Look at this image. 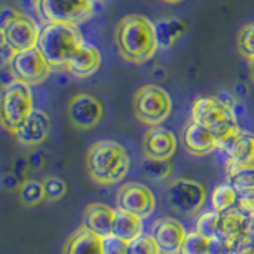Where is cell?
Masks as SVG:
<instances>
[{"mask_svg":"<svg viewBox=\"0 0 254 254\" xmlns=\"http://www.w3.org/2000/svg\"><path fill=\"white\" fill-rule=\"evenodd\" d=\"M115 42L119 56L132 64H145L159 50L154 22L143 14H127L118 22Z\"/></svg>","mask_w":254,"mask_h":254,"instance_id":"1","label":"cell"},{"mask_svg":"<svg viewBox=\"0 0 254 254\" xmlns=\"http://www.w3.org/2000/svg\"><path fill=\"white\" fill-rule=\"evenodd\" d=\"M86 167L94 183L100 186H113L127 177L130 170V156L121 143L99 140L87 149Z\"/></svg>","mask_w":254,"mask_h":254,"instance_id":"2","label":"cell"},{"mask_svg":"<svg viewBox=\"0 0 254 254\" xmlns=\"http://www.w3.org/2000/svg\"><path fill=\"white\" fill-rule=\"evenodd\" d=\"M190 119L206 127L218 138L219 146H224L240 132L237 116L232 107L214 95H200L192 102Z\"/></svg>","mask_w":254,"mask_h":254,"instance_id":"3","label":"cell"},{"mask_svg":"<svg viewBox=\"0 0 254 254\" xmlns=\"http://www.w3.org/2000/svg\"><path fill=\"white\" fill-rule=\"evenodd\" d=\"M81 30L73 24L46 22L42 27L37 48L51 64V67H64L84 45Z\"/></svg>","mask_w":254,"mask_h":254,"instance_id":"4","label":"cell"},{"mask_svg":"<svg viewBox=\"0 0 254 254\" xmlns=\"http://www.w3.org/2000/svg\"><path fill=\"white\" fill-rule=\"evenodd\" d=\"M34 111V95L30 86L11 79L0 89V126L11 135L26 123Z\"/></svg>","mask_w":254,"mask_h":254,"instance_id":"5","label":"cell"},{"mask_svg":"<svg viewBox=\"0 0 254 254\" xmlns=\"http://www.w3.org/2000/svg\"><path fill=\"white\" fill-rule=\"evenodd\" d=\"M172 113V97L164 87L145 84L133 95V115L149 127L161 126Z\"/></svg>","mask_w":254,"mask_h":254,"instance_id":"6","label":"cell"},{"mask_svg":"<svg viewBox=\"0 0 254 254\" xmlns=\"http://www.w3.org/2000/svg\"><path fill=\"white\" fill-rule=\"evenodd\" d=\"M0 27L3 29L6 42L14 53L37 48L42 27L27 13L2 8V11H0Z\"/></svg>","mask_w":254,"mask_h":254,"instance_id":"7","label":"cell"},{"mask_svg":"<svg viewBox=\"0 0 254 254\" xmlns=\"http://www.w3.org/2000/svg\"><path fill=\"white\" fill-rule=\"evenodd\" d=\"M97 0H40L38 14L46 22H64L79 26L95 13Z\"/></svg>","mask_w":254,"mask_h":254,"instance_id":"8","label":"cell"},{"mask_svg":"<svg viewBox=\"0 0 254 254\" xmlns=\"http://www.w3.org/2000/svg\"><path fill=\"white\" fill-rule=\"evenodd\" d=\"M165 198L173 211L190 216V214H197L203 208L206 190L198 181L189 178H177L167 186Z\"/></svg>","mask_w":254,"mask_h":254,"instance_id":"9","label":"cell"},{"mask_svg":"<svg viewBox=\"0 0 254 254\" xmlns=\"http://www.w3.org/2000/svg\"><path fill=\"white\" fill-rule=\"evenodd\" d=\"M10 71L14 79L29 86L42 84L51 73V64L46 61L38 48L14 53L10 61Z\"/></svg>","mask_w":254,"mask_h":254,"instance_id":"10","label":"cell"},{"mask_svg":"<svg viewBox=\"0 0 254 254\" xmlns=\"http://www.w3.org/2000/svg\"><path fill=\"white\" fill-rule=\"evenodd\" d=\"M118 210L129 211L141 219L149 218L156 210V197L148 186L138 181H129L118 189L116 194Z\"/></svg>","mask_w":254,"mask_h":254,"instance_id":"11","label":"cell"},{"mask_svg":"<svg viewBox=\"0 0 254 254\" xmlns=\"http://www.w3.org/2000/svg\"><path fill=\"white\" fill-rule=\"evenodd\" d=\"M67 116L71 126L78 130H91L103 118L102 102L91 94L79 92L68 100Z\"/></svg>","mask_w":254,"mask_h":254,"instance_id":"12","label":"cell"},{"mask_svg":"<svg viewBox=\"0 0 254 254\" xmlns=\"http://www.w3.org/2000/svg\"><path fill=\"white\" fill-rule=\"evenodd\" d=\"M151 235L154 237L161 254H180L181 245L188 232L178 219L162 216L153 222Z\"/></svg>","mask_w":254,"mask_h":254,"instance_id":"13","label":"cell"},{"mask_svg":"<svg viewBox=\"0 0 254 254\" xmlns=\"http://www.w3.org/2000/svg\"><path fill=\"white\" fill-rule=\"evenodd\" d=\"M178 140L175 133L165 127L156 126L149 129L143 135L141 140V153L143 157L149 159H172L177 153Z\"/></svg>","mask_w":254,"mask_h":254,"instance_id":"14","label":"cell"},{"mask_svg":"<svg viewBox=\"0 0 254 254\" xmlns=\"http://www.w3.org/2000/svg\"><path fill=\"white\" fill-rule=\"evenodd\" d=\"M51 133V118L43 110L34 108L18 130L14 133L16 141L22 146L35 148L46 141Z\"/></svg>","mask_w":254,"mask_h":254,"instance_id":"15","label":"cell"},{"mask_svg":"<svg viewBox=\"0 0 254 254\" xmlns=\"http://www.w3.org/2000/svg\"><path fill=\"white\" fill-rule=\"evenodd\" d=\"M181 143L190 156L203 157L206 154H211L214 149H218L219 141L214 135L203 127L202 124L195 123L194 119L186 123L185 129L181 133Z\"/></svg>","mask_w":254,"mask_h":254,"instance_id":"16","label":"cell"},{"mask_svg":"<svg viewBox=\"0 0 254 254\" xmlns=\"http://www.w3.org/2000/svg\"><path fill=\"white\" fill-rule=\"evenodd\" d=\"M251 227L253 219L245 216L238 208H232L226 213H221L219 238H224L237 248L242 242L251 237Z\"/></svg>","mask_w":254,"mask_h":254,"instance_id":"17","label":"cell"},{"mask_svg":"<svg viewBox=\"0 0 254 254\" xmlns=\"http://www.w3.org/2000/svg\"><path fill=\"white\" fill-rule=\"evenodd\" d=\"M102 64V54L97 46L92 43H84L73 58L68 61L65 70L75 78H89L99 70Z\"/></svg>","mask_w":254,"mask_h":254,"instance_id":"18","label":"cell"},{"mask_svg":"<svg viewBox=\"0 0 254 254\" xmlns=\"http://www.w3.org/2000/svg\"><path fill=\"white\" fill-rule=\"evenodd\" d=\"M115 213L116 210L105 203H89L83 211V227L100 237H107L113 229Z\"/></svg>","mask_w":254,"mask_h":254,"instance_id":"19","label":"cell"},{"mask_svg":"<svg viewBox=\"0 0 254 254\" xmlns=\"http://www.w3.org/2000/svg\"><path fill=\"white\" fill-rule=\"evenodd\" d=\"M226 153L227 165H240L254 162V133L240 130L227 145L221 146Z\"/></svg>","mask_w":254,"mask_h":254,"instance_id":"20","label":"cell"},{"mask_svg":"<svg viewBox=\"0 0 254 254\" xmlns=\"http://www.w3.org/2000/svg\"><path fill=\"white\" fill-rule=\"evenodd\" d=\"M62 254H103L102 237L81 226L67 238Z\"/></svg>","mask_w":254,"mask_h":254,"instance_id":"21","label":"cell"},{"mask_svg":"<svg viewBox=\"0 0 254 254\" xmlns=\"http://www.w3.org/2000/svg\"><path fill=\"white\" fill-rule=\"evenodd\" d=\"M111 234L126 242H132L143 234V219L133 213L116 208Z\"/></svg>","mask_w":254,"mask_h":254,"instance_id":"22","label":"cell"},{"mask_svg":"<svg viewBox=\"0 0 254 254\" xmlns=\"http://www.w3.org/2000/svg\"><path fill=\"white\" fill-rule=\"evenodd\" d=\"M154 27H156L157 45L159 48H164V50L172 48L188 32L186 22L177 18L161 19L154 24Z\"/></svg>","mask_w":254,"mask_h":254,"instance_id":"23","label":"cell"},{"mask_svg":"<svg viewBox=\"0 0 254 254\" xmlns=\"http://www.w3.org/2000/svg\"><path fill=\"white\" fill-rule=\"evenodd\" d=\"M227 183L237 192L254 190V162L227 165Z\"/></svg>","mask_w":254,"mask_h":254,"instance_id":"24","label":"cell"},{"mask_svg":"<svg viewBox=\"0 0 254 254\" xmlns=\"http://www.w3.org/2000/svg\"><path fill=\"white\" fill-rule=\"evenodd\" d=\"M238 198V192L229 185H219L213 189L211 192V208L218 213H226L229 210H232Z\"/></svg>","mask_w":254,"mask_h":254,"instance_id":"25","label":"cell"},{"mask_svg":"<svg viewBox=\"0 0 254 254\" xmlns=\"http://www.w3.org/2000/svg\"><path fill=\"white\" fill-rule=\"evenodd\" d=\"M143 175L151 181H162L169 178L173 172V165L170 159H149L145 157L141 162Z\"/></svg>","mask_w":254,"mask_h":254,"instance_id":"26","label":"cell"},{"mask_svg":"<svg viewBox=\"0 0 254 254\" xmlns=\"http://www.w3.org/2000/svg\"><path fill=\"white\" fill-rule=\"evenodd\" d=\"M180 254H211V238L197 230L188 232L181 245Z\"/></svg>","mask_w":254,"mask_h":254,"instance_id":"27","label":"cell"},{"mask_svg":"<svg viewBox=\"0 0 254 254\" xmlns=\"http://www.w3.org/2000/svg\"><path fill=\"white\" fill-rule=\"evenodd\" d=\"M19 197L21 202L26 206H37L43 200H46L43 181L37 180H26L19 186Z\"/></svg>","mask_w":254,"mask_h":254,"instance_id":"28","label":"cell"},{"mask_svg":"<svg viewBox=\"0 0 254 254\" xmlns=\"http://www.w3.org/2000/svg\"><path fill=\"white\" fill-rule=\"evenodd\" d=\"M219 226H221V213L211 210V211H205L198 216L195 222V230L214 240V238H219Z\"/></svg>","mask_w":254,"mask_h":254,"instance_id":"29","label":"cell"},{"mask_svg":"<svg viewBox=\"0 0 254 254\" xmlns=\"http://www.w3.org/2000/svg\"><path fill=\"white\" fill-rule=\"evenodd\" d=\"M237 48L245 59L254 61V22H250L240 29L237 35Z\"/></svg>","mask_w":254,"mask_h":254,"instance_id":"30","label":"cell"},{"mask_svg":"<svg viewBox=\"0 0 254 254\" xmlns=\"http://www.w3.org/2000/svg\"><path fill=\"white\" fill-rule=\"evenodd\" d=\"M127 254H161V250L153 235L141 234L135 240L129 242V251Z\"/></svg>","mask_w":254,"mask_h":254,"instance_id":"31","label":"cell"},{"mask_svg":"<svg viewBox=\"0 0 254 254\" xmlns=\"http://www.w3.org/2000/svg\"><path fill=\"white\" fill-rule=\"evenodd\" d=\"M43 188L46 200L50 202H58L67 194V183L59 177H46L43 180Z\"/></svg>","mask_w":254,"mask_h":254,"instance_id":"32","label":"cell"},{"mask_svg":"<svg viewBox=\"0 0 254 254\" xmlns=\"http://www.w3.org/2000/svg\"><path fill=\"white\" fill-rule=\"evenodd\" d=\"M102 250L103 254H127V251H129V242L110 234L107 237H102Z\"/></svg>","mask_w":254,"mask_h":254,"instance_id":"33","label":"cell"},{"mask_svg":"<svg viewBox=\"0 0 254 254\" xmlns=\"http://www.w3.org/2000/svg\"><path fill=\"white\" fill-rule=\"evenodd\" d=\"M237 208L240 210L245 214V216L254 219V190H245V192H238Z\"/></svg>","mask_w":254,"mask_h":254,"instance_id":"34","label":"cell"},{"mask_svg":"<svg viewBox=\"0 0 254 254\" xmlns=\"http://www.w3.org/2000/svg\"><path fill=\"white\" fill-rule=\"evenodd\" d=\"M13 54H14V51L11 50V46L6 42L3 29L0 27V68L5 67V65H10V61L13 58Z\"/></svg>","mask_w":254,"mask_h":254,"instance_id":"35","label":"cell"},{"mask_svg":"<svg viewBox=\"0 0 254 254\" xmlns=\"http://www.w3.org/2000/svg\"><path fill=\"white\" fill-rule=\"evenodd\" d=\"M234 254H254V243L251 240V237L248 238V240H245L238 245L234 251Z\"/></svg>","mask_w":254,"mask_h":254,"instance_id":"36","label":"cell"},{"mask_svg":"<svg viewBox=\"0 0 254 254\" xmlns=\"http://www.w3.org/2000/svg\"><path fill=\"white\" fill-rule=\"evenodd\" d=\"M18 3L21 6H24L26 10H34L38 13V5H40V0H18Z\"/></svg>","mask_w":254,"mask_h":254,"instance_id":"37","label":"cell"},{"mask_svg":"<svg viewBox=\"0 0 254 254\" xmlns=\"http://www.w3.org/2000/svg\"><path fill=\"white\" fill-rule=\"evenodd\" d=\"M250 68H251V76H253V81H254V61H250Z\"/></svg>","mask_w":254,"mask_h":254,"instance_id":"38","label":"cell"},{"mask_svg":"<svg viewBox=\"0 0 254 254\" xmlns=\"http://www.w3.org/2000/svg\"><path fill=\"white\" fill-rule=\"evenodd\" d=\"M162 2H165V3H180V2H183V0H162Z\"/></svg>","mask_w":254,"mask_h":254,"instance_id":"39","label":"cell"},{"mask_svg":"<svg viewBox=\"0 0 254 254\" xmlns=\"http://www.w3.org/2000/svg\"><path fill=\"white\" fill-rule=\"evenodd\" d=\"M251 240H253V243H254V235H251Z\"/></svg>","mask_w":254,"mask_h":254,"instance_id":"40","label":"cell"},{"mask_svg":"<svg viewBox=\"0 0 254 254\" xmlns=\"http://www.w3.org/2000/svg\"><path fill=\"white\" fill-rule=\"evenodd\" d=\"M97 2H105V0H97Z\"/></svg>","mask_w":254,"mask_h":254,"instance_id":"41","label":"cell"}]
</instances>
